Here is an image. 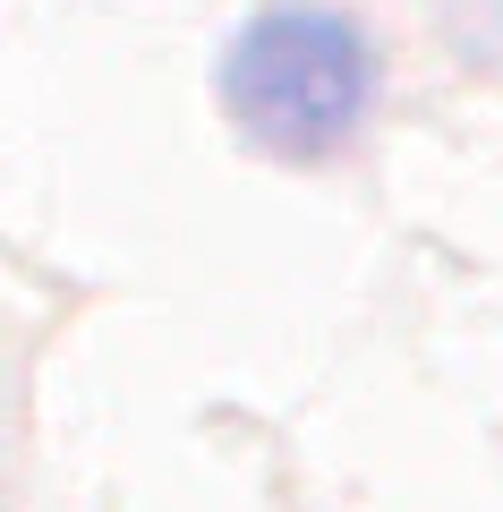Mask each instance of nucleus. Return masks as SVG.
I'll return each mask as SVG.
<instances>
[{
  "mask_svg": "<svg viewBox=\"0 0 503 512\" xmlns=\"http://www.w3.org/2000/svg\"><path fill=\"white\" fill-rule=\"evenodd\" d=\"M222 103L256 154L324 163L359 137L376 103V43L350 9H316V0L256 9L222 60Z\"/></svg>",
  "mask_w": 503,
  "mask_h": 512,
  "instance_id": "1",
  "label": "nucleus"
},
{
  "mask_svg": "<svg viewBox=\"0 0 503 512\" xmlns=\"http://www.w3.org/2000/svg\"><path fill=\"white\" fill-rule=\"evenodd\" d=\"M444 26H452V43H461V60L503 69V0H444Z\"/></svg>",
  "mask_w": 503,
  "mask_h": 512,
  "instance_id": "2",
  "label": "nucleus"
}]
</instances>
